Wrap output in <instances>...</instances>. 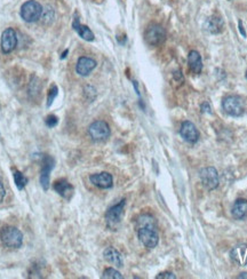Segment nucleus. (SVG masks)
Instances as JSON below:
<instances>
[{"label": "nucleus", "instance_id": "ddd939ff", "mask_svg": "<svg viewBox=\"0 0 247 279\" xmlns=\"http://www.w3.org/2000/svg\"><path fill=\"white\" fill-rule=\"evenodd\" d=\"M53 189L55 190V192H57V195H60L61 197L66 200L71 199L73 191H75V188H73L66 179L57 180V181L54 182Z\"/></svg>", "mask_w": 247, "mask_h": 279}, {"label": "nucleus", "instance_id": "39448f33", "mask_svg": "<svg viewBox=\"0 0 247 279\" xmlns=\"http://www.w3.org/2000/svg\"><path fill=\"white\" fill-rule=\"evenodd\" d=\"M144 39L150 46H159L166 40V31L162 25L151 24L144 32Z\"/></svg>", "mask_w": 247, "mask_h": 279}, {"label": "nucleus", "instance_id": "a878e982", "mask_svg": "<svg viewBox=\"0 0 247 279\" xmlns=\"http://www.w3.org/2000/svg\"><path fill=\"white\" fill-rule=\"evenodd\" d=\"M176 276L174 274H172V272H162V274H159L158 276H156V279H175Z\"/></svg>", "mask_w": 247, "mask_h": 279}, {"label": "nucleus", "instance_id": "2f4dec72", "mask_svg": "<svg viewBox=\"0 0 247 279\" xmlns=\"http://www.w3.org/2000/svg\"><path fill=\"white\" fill-rule=\"evenodd\" d=\"M246 78H247V71H246Z\"/></svg>", "mask_w": 247, "mask_h": 279}, {"label": "nucleus", "instance_id": "f3484780", "mask_svg": "<svg viewBox=\"0 0 247 279\" xmlns=\"http://www.w3.org/2000/svg\"><path fill=\"white\" fill-rule=\"evenodd\" d=\"M188 63H189V68L196 75H199L203 70V61H201L200 54L197 52V50H191L189 53L188 56Z\"/></svg>", "mask_w": 247, "mask_h": 279}, {"label": "nucleus", "instance_id": "f257e3e1", "mask_svg": "<svg viewBox=\"0 0 247 279\" xmlns=\"http://www.w3.org/2000/svg\"><path fill=\"white\" fill-rule=\"evenodd\" d=\"M222 108L224 112L232 117H242L245 114V102L238 95H229L223 98Z\"/></svg>", "mask_w": 247, "mask_h": 279}, {"label": "nucleus", "instance_id": "6e6552de", "mask_svg": "<svg viewBox=\"0 0 247 279\" xmlns=\"http://www.w3.org/2000/svg\"><path fill=\"white\" fill-rule=\"evenodd\" d=\"M199 176L203 184L206 187L208 190H214L219 187L220 180H219V173L214 167H205L199 172Z\"/></svg>", "mask_w": 247, "mask_h": 279}, {"label": "nucleus", "instance_id": "2eb2a0df", "mask_svg": "<svg viewBox=\"0 0 247 279\" xmlns=\"http://www.w3.org/2000/svg\"><path fill=\"white\" fill-rule=\"evenodd\" d=\"M103 256H104V259L109 262V263L114 264L115 267H117V268L124 267L123 256H121L120 253L118 252L116 248H114V247L105 248L104 252H103Z\"/></svg>", "mask_w": 247, "mask_h": 279}, {"label": "nucleus", "instance_id": "412c9836", "mask_svg": "<svg viewBox=\"0 0 247 279\" xmlns=\"http://www.w3.org/2000/svg\"><path fill=\"white\" fill-rule=\"evenodd\" d=\"M143 227H157L155 217L150 214H142L136 220V229Z\"/></svg>", "mask_w": 247, "mask_h": 279}, {"label": "nucleus", "instance_id": "423d86ee", "mask_svg": "<svg viewBox=\"0 0 247 279\" xmlns=\"http://www.w3.org/2000/svg\"><path fill=\"white\" fill-rule=\"evenodd\" d=\"M137 237L140 242L148 248L157 247L159 243V235L157 232V227H143L137 229Z\"/></svg>", "mask_w": 247, "mask_h": 279}, {"label": "nucleus", "instance_id": "dca6fc26", "mask_svg": "<svg viewBox=\"0 0 247 279\" xmlns=\"http://www.w3.org/2000/svg\"><path fill=\"white\" fill-rule=\"evenodd\" d=\"M72 27L73 29H75V31L77 32V33L79 34L80 37L82 38V39L86 40V41H93L94 40V33H93L91 29H89L87 25H84V24H82L79 22V18L75 17V20H73V24H72Z\"/></svg>", "mask_w": 247, "mask_h": 279}, {"label": "nucleus", "instance_id": "f8f14e48", "mask_svg": "<svg viewBox=\"0 0 247 279\" xmlns=\"http://www.w3.org/2000/svg\"><path fill=\"white\" fill-rule=\"evenodd\" d=\"M89 181L92 182L95 187L100 189H110L114 185V179L112 175L108 172L98 173V174H93L89 176Z\"/></svg>", "mask_w": 247, "mask_h": 279}, {"label": "nucleus", "instance_id": "1a4fd4ad", "mask_svg": "<svg viewBox=\"0 0 247 279\" xmlns=\"http://www.w3.org/2000/svg\"><path fill=\"white\" fill-rule=\"evenodd\" d=\"M125 205H126V200L123 199L120 203L109 208L107 213H105V220H107L109 227H115L118 223H120L125 213Z\"/></svg>", "mask_w": 247, "mask_h": 279}, {"label": "nucleus", "instance_id": "0eeeda50", "mask_svg": "<svg viewBox=\"0 0 247 279\" xmlns=\"http://www.w3.org/2000/svg\"><path fill=\"white\" fill-rule=\"evenodd\" d=\"M54 165H55V160H54L50 156H44L43 157V166H41L40 172V184L45 191L49 189L50 185V172L53 171Z\"/></svg>", "mask_w": 247, "mask_h": 279}, {"label": "nucleus", "instance_id": "5701e85b", "mask_svg": "<svg viewBox=\"0 0 247 279\" xmlns=\"http://www.w3.org/2000/svg\"><path fill=\"white\" fill-rule=\"evenodd\" d=\"M103 279H123V275L114 268H107L102 275Z\"/></svg>", "mask_w": 247, "mask_h": 279}, {"label": "nucleus", "instance_id": "20e7f679", "mask_svg": "<svg viewBox=\"0 0 247 279\" xmlns=\"http://www.w3.org/2000/svg\"><path fill=\"white\" fill-rule=\"evenodd\" d=\"M88 134L89 136H91V139L95 141V142H103V141L109 139L111 131L107 121L96 120L89 125Z\"/></svg>", "mask_w": 247, "mask_h": 279}, {"label": "nucleus", "instance_id": "7ed1b4c3", "mask_svg": "<svg viewBox=\"0 0 247 279\" xmlns=\"http://www.w3.org/2000/svg\"><path fill=\"white\" fill-rule=\"evenodd\" d=\"M43 15V7L36 0H28L21 7V16L25 22L32 23L39 20Z\"/></svg>", "mask_w": 247, "mask_h": 279}, {"label": "nucleus", "instance_id": "4be33fe9", "mask_svg": "<svg viewBox=\"0 0 247 279\" xmlns=\"http://www.w3.org/2000/svg\"><path fill=\"white\" fill-rule=\"evenodd\" d=\"M13 175H14V182H15L16 188H17L18 190H23L25 185L28 184V179L25 178V176L22 174L20 171H15Z\"/></svg>", "mask_w": 247, "mask_h": 279}, {"label": "nucleus", "instance_id": "aec40b11", "mask_svg": "<svg viewBox=\"0 0 247 279\" xmlns=\"http://www.w3.org/2000/svg\"><path fill=\"white\" fill-rule=\"evenodd\" d=\"M206 29L208 32L213 34L221 33L224 29V22L222 20V17L220 16H212L206 22Z\"/></svg>", "mask_w": 247, "mask_h": 279}, {"label": "nucleus", "instance_id": "cd10ccee", "mask_svg": "<svg viewBox=\"0 0 247 279\" xmlns=\"http://www.w3.org/2000/svg\"><path fill=\"white\" fill-rule=\"evenodd\" d=\"M5 196H6L5 187H4V184H2L1 180H0V203H2V200H4Z\"/></svg>", "mask_w": 247, "mask_h": 279}, {"label": "nucleus", "instance_id": "9d476101", "mask_svg": "<svg viewBox=\"0 0 247 279\" xmlns=\"http://www.w3.org/2000/svg\"><path fill=\"white\" fill-rule=\"evenodd\" d=\"M17 46V36L13 28H7L1 34V50L2 53L9 54Z\"/></svg>", "mask_w": 247, "mask_h": 279}, {"label": "nucleus", "instance_id": "a211bd4d", "mask_svg": "<svg viewBox=\"0 0 247 279\" xmlns=\"http://www.w3.org/2000/svg\"><path fill=\"white\" fill-rule=\"evenodd\" d=\"M230 256L237 264L247 265V245H239L232 248Z\"/></svg>", "mask_w": 247, "mask_h": 279}, {"label": "nucleus", "instance_id": "c756f323", "mask_svg": "<svg viewBox=\"0 0 247 279\" xmlns=\"http://www.w3.org/2000/svg\"><path fill=\"white\" fill-rule=\"evenodd\" d=\"M238 278H240V279H247V272H243V274H240L238 276Z\"/></svg>", "mask_w": 247, "mask_h": 279}, {"label": "nucleus", "instance_id": "393cba45", "mask_svg": "<svg viewBox=\"0 0 247 279\" xmlns=\"http://www.w3.org/2000/svg\"><path fill=\"white\" fill-rule=\"evenodd\" d=\"M45 124L47 125V127L49 128H53L55 127L57 124H59V118L56 116H54V115H49V116L46 117V119H45Z\"/></svg>", "mask_w": 247, "mask_h": 279}, {"label": "nucleus", "instance_id": "b1692460", "mask_svg": "<svg viewBox=\"0 0 247 279\" xmlns=\"http://www.w3.org/2000/svg\"><path fill=\"white\" fill-rule=\"evenodd\" d=\"M59 94V88H57V86H52L49 89V92H48V96H47V107H50L52 103L55 100V98Z\"/></svg>", "mask_w": 247, "mask_h": 279}, {"label": "nucleus", "instance_id": "4468645a", "mask_svg": "<svg viewBox=\"0 0 247 279\" xmlns=\"http://www.w3.org/2000/svg\"><path fill=\"white\" fill-rule=\"evenodd\" d=\"M96 68V61L87 56H82L76 66V71L78 75L86 77Z\"/></svg>", "mask_w": 247, "mask_h": 279}, {"label": "nucleus", "instance_id": "f03ea898", "mask_svg": "<svg viewBox=\"0 0 247 279\" xmlns=\"http://www.w3.org/2000/svg\"><path fill=\"white\" fill-rule=\"evenodd\" d=\"M0 239L6 247L18 248L23 244V233L15 227H6L0 232Z\"/></svg>", "mask_w": 247, "mask_h": 279}, {"label": "nucleus", "instance_id": "6ab92c4d", "mask_svg": "<svg viewBox=\"0 0 247 279\" xmlns=\"http://www.w3.org/2000/svg\"><path fill=\"white\" fill-rule=\"evenodd\" d=\"M231 214L236 220L245 219L247 216V200L243 198L237 199L232 206Z\"/></svg>", "mask_w": 247, "mask_h": 279}, {"label": "nucleus", "instance_id": "9b49d317", "mask_svg": "<svg viewBox=\"0 0 247 279\" xmlns=\"http://www.w3.org/2000/svg\"><path fill=\"white\" fill-rule=\"evenodd\" d=\"M180 134L183 137L184 141H187L188 143L195 144L198 142L199 140V131L197 130V127L195 126L191 121H183L181 125V128H180Z\"/></svg>", "mask_w": 247, "mask_h": 279}, {"label": "nucleus", "instance_id": "c85d7f7f", "mask_svg": "<svg viewBox=\"0 0 247 279\" xmlns=\"http://www.w3.org/2000/svg\"><path fill=\"white\" fill-rule=\"evenodd\" d=\"M238 27H239V31H240V33L243 34V37H246V32H245V30H244L243 22H242V21H239V22H238Z\"/></svg>", "mask_w": 247, "mask_h": 279}, {"label": "nucleus", "instance_id": "bb28decb", "mask_svg": "<svg viewBox=\"0 0 247 279\" xmlns=\"http://www.w3.org/2000/svg\"><path fill=\"white\" fill-rule=\"evenodd\" d=\"M200 109H201V112H205V114H212V109L207 102H204V103L201 104Z\"/></svg>", "mask_w": 247, "mask_h": 279}, {"label": "nucleus", "instance_id": "7c9ffc66", "mask_svg": "<svg viewBox=\"0 0 247 279\" xmlns=\"http://www.w3.org/2000/svg\"><path fill=\"white\" fill-rule=\"evenodd\" d=\"M66 54H68V50H66V52H64L62 55H61V59H64V57L66 56Z\"/></svg>", "mask_w": 247, "mask_h": 279}]
</instances>
